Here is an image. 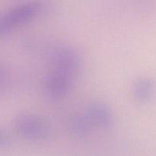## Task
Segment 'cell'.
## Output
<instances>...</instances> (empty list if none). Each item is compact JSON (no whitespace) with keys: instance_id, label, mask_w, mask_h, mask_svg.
Returning <instances> with one entry per match:
<instances>
[{"instance_id":"obj_7","label":"cell","mask_w":156,"mask_h":156,"mask_svg":"<svg viewBox=\"0 0 156 156\" xmlns=\"http://www.w3.org/2000/svg\"><path fill=\"white\" fill-rule=\"evenodd\" d=\"M69 132L78 138H85L91 132L92 126L84 114H73L68 120Z\"/></svg>"},{"instance_id":"obj_9","label":"cell","mask_w":156,"mask_h":156,"mask_svg":"<svg viewBox=\"0 0 156 156\" xmlns=\"http://www.w3.org/2000/svg\"><path fill=\"white\" fill-rule=\"evenodd\" d=\"M5 72L4 68L0 65V89L2 88L3 85L5 84Z\"/></svg>"},{"instance_id":"obj_3","label":"cell","mask_w":156,"mask_h":156,"mask_svg":"<svg viewBox=\"0 0 156 156\" xmlns=\"http://www.w3.org/2000/svg\"><path fill=\"white\" fill-rule=\"evenodd\" d=\"M41 3L32 1L19 5L0 16V37L31 21L39 13Z\"/></svg>"},{"instance_id":"obj_5","label":"cell","mask_w":156,"mask_h":156,"mask_svg":"<svg viewBox=\"0 0 156 156\" xmlns=\"http://www.w3.org/2000/svg\"><path fill=\"white\" fill-rule=\"evenodd\" d=\"M84 114L93 128L106 129L112 124V111L105 102H91L87 106Z\"/></svg>"},{"instance_id":"obj_1","label":"cell","mask_w":156,"mask_h":156,"mask_svg":"<svg viewBox=\"0 0 156 156\" xmlns=\"http://www.w3.org/2000/svg\"><path fill=\"white\" fill-rule=\"evenodd\" d=\"M49 59L51 70L66 75L75 81L82 72V58L73 47L66 45L54 47L50 50Z\"/></svg>"},{"instance_id":"obj_6","label":"cell","mask_w":156,"mask_h":156,"mask_svg":"<svg viewBox=\"0 0 156 156\" xmlns=\"http://www.w3.org/2000/svg\"><path fill=\"white\" fill-rule=\"evenodd\" d=\"M155 85L152 79L148 77L140 78L133 84V94L134 98L140 103L149 101L153 97Z\"/></svg>"},{"instance_id":"obj_4","label":"cell","mask_w":156,"mask_h":156,"mask_svg":"<svg viewBox=\"0 0 156 156\" xmlns=\"http://www.w3.org/2000/svg\"><path fill=\"white\" fill-rule=\"evenodd\" d=\"M74 82L69 76L51 70L44 81V91L50 98L60 100L69 94Z\"/></svg>"},{"instance_id":"obj_8","label":"cell","mask_w":156,"mask_h":156,"mask_svg":"<svg viewBox=\"0 0 156 156\" xmlns=\"http://www.w3.org/2000/svg\"><path fill=\"white\" fill-rule=\"evenodd\" d=\"M8 142H9V138H8L7 134L5 132L4 129L0 127V148L5 146Z\"/></svg>"},{"instance_id":"obj_2","label":"cell","mask_w":156,"mask_h":156,"mask_svg":"<svg viewBox=\"0 0 156 156\" xmlns=\"http://www.w3.org/2000/svg\"><path fill=\"white\" fill-rule=\"evenodd\" d=\"M14 129L21 137L32 141L42 140L49 136L51 126L46 118L34 114H21L14 120Z\"/></svg>"}]
</instances>
